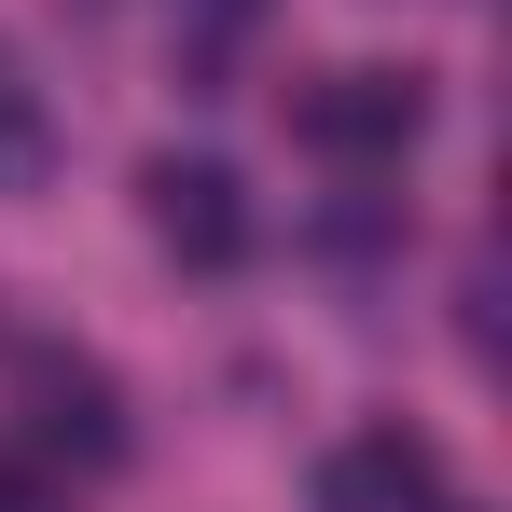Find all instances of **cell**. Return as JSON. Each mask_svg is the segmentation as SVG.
Listing matches in <instances>:
<instances>
[{
	"mask_svg": "<svg viewBox=\"0 0 512 512\" xmlns=\"http://www.w3.org/2000/svg\"><path fill=\"white\" fill-rule=\"evenodd\" d=\"M416 125H429V84H416V70H319V84L291 97V139L333 153V167H402Z\"/></svg>",
	"mask_w": 512,
	"mask_h": 512,
	"instance_id": "obj_1",
	"label": "cell"
},
{
	"mask_svg": "<svg viewBox=\"0 0 512 512\" xmlns=\"http://www.w3.org/2000/svg\"><path fill=\"white\" fill-rule=\"evenodd\" d=\"M139 208H153V236H167L194 277L250 263V194H236L222 153H153V167H139Z\"/></svg>",
	"mask_w": 512,
	"mask_h": 512,
	"instance_id": "obj_2",
	"label": "cell"
},
{
	"mask_svg": "<svg viewBox=\"0 0 512 512\" xmlns=\"http://www.w3.org/2000/svg\"><path fill=\"white\" fill-rule=\"evenodd\" d=\"M319 512H443V457L416 429H346L319 457Z\"/></svg>",
	"mask_w": 512,
	"mask_h": 512,
	"instance_id": "obj_3",
	"label": "cell"
},
{
	"mask_svg": "<svg viewBox=\"0 0 512 512\" xmlns=\"http://www.w3.org/2000/svg\"><path fill=\"white\" fill-rule=\"evenodd\" d=\"M28 429H42V457H125V416H111V374L97 360H28Z\"/></svg>",
	"mask_w": 512,
	"mask_h": 512,
	"instance_id": "obj_4",
	"label": "cell"
},
{
	"mask_svg": "<svg viewBox=\"0 0 512 512\" xmlns=\"http://www.w3.org/2000/svg\"><path fill=\"white\" fill-rule=\"evenodd\" d=\"M42 167H56V125H42V97L0 70V194H42Z\"/></svg>",
	"mask_w": 512,
	"mask_h": 512,
	"instance_id": "obj_5",
	"label": "cell"
},
{
	"mask_svg": "<svg viewBox=\"0 0 512 512\" xmlns=\"http://www.w3.org/2000/svg\"><path fill=\"white\" fill-rule=\"evenodd\" d=\"M0 512H56V499H42V485H28V471H0Z\"/></svg>",
	"mask_w": 512,
	"mask_h": 512,
	"instance_id": "obj_6",
	"label": "cell"
}]
</instances>
